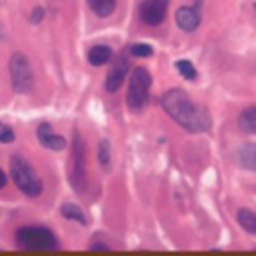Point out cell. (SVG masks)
<instances>
[{"label": "cell", "instance_id": "277c9868", "mask_svg": "<svg viewBox=\"0 0 256 256\" xmlns=\"http://www.w3.org/2000/svg\"><path fill=\"white\" fill-rule=\"evenodd\" d=\"M16 244L26 250H56V236L44 226H22L16 230Z\"/></svg>", "mask_w": 256, "mask_h": 256}, {"label": "cell", "instance_id": "e0dca14e", "mask_svg": "<svg viewBox=\"0 0 256 256\" xmlns=\"http://www.w3.org/2000/svg\"><path fill=\"white\" fill-rule=\"evenodd\" d=\"M174 66H176V70L180 72L182 78H186V80H196L198 78V72H196V68L190 60H178Z\"/></svg>", "mask_w": 256, "mask_h": 256}, {"label": "cell", "instance_id": "6da1fadb", "mask_svg": "<svg viewBox=\"0 0 256 256\" xmlns=\"http://www.w3.org/2000/svg\"><path fill=\"white\" fill-rule=\"evenodd\" d=\"M162 108L164 112L184 130L188 132H206L212 126V118L210 112L202 106L190 100V96L180 90V88H172L168 92H164L162 96Z\"/></svg>", "mask_w": 256, "mask_h": 256}, {"label": "cell", "instance_id": "9a60e30c", "mask_svg": "<svg viewBox=\"0 0 256 256\" xmlns=\"http://www.w3.org/2000/svg\"><path fill=\"white\" fill-rule=\"evenodd\" d=\"M60 214H62L64 218H68V220H74V222L82 224V226H86V224H88V220H86L84 212L80 210V206H76V204H72V202L62 204V206H60Z\"/></svg>", "mask_w": 256, "mask_h": 256}, {"label": "cell", "instance_id": "3957f363", "mask_svg": "<svg viewBox=\"0 0 256 256\" xmlns=\"http://www.w3.org/2000/svg\"><path fill=\"white\" fill-rule=\"evenodd\" d=\"M10 178L14 180L16 188L22 190L26 196L36 198L42 194V180L34 172V168L20 156L10 158Z\"/></svg>", "mask_w": 256, "mask_h": 256}, {"label": "cell", "instance_id": "cb8c5ba5", "mask_svg": "<svg viewBox=\"0 0 256 256\" xmlns=\"http://www.w3.org/2000/svg\"><path fill=\"white\" fill-rule=\"evenodd\" d=\"M254 10H256V4H254Z\"/></svg>", "mask_w": 256, "mask_h": 256}, {"label": "cell", "instance_id": "ffe728a7", "mask_svg": "<svg viewBox=\"0 0 256 256\" xmlns=\"http://www.w3.org/2000/svg\"><path fill=\"white\" fill-rule=\"evenodd\" d=\"M12 140H14V130H12L10 126H6L4 122H0V142L8 144V142H12Z\"/></svg>", "mask_w": 256, "mask_h": 256}, {"label": "cell", "instance_id": "5b68a950", "mask_svg": "<svg viewBox=\"0 0 256 256\" xmlns=\"http://www.w3.org/2000/svg\"><path fill=\"white\" fill-rule=\"evenodd\" d=\"M10 82H12L14 92H18V94H26L32 90L34 74L28 64V58L22 52L12 54V58H10Z\"/></svg>", "mask_w": 256, "mask_h": 256}, {"label": "cell", "instance_id": "603a6c76", "mask_svg": "<svg viewBox=\"0 0 256 256\" xmlns=\"http://www.w3.org/2000/svg\"><path fill=\"white\" fill-rule=\"evenodd\" d=\"M4 184H6V176H4V172L0 170V188H4Z\"/></svg>", "mask_w": 256, "mask_h": 256}, {"label": "cell", "instance_id": "7402d4cb", "mask_svg": "<svg viewBox=\"0 0 256 256\" xmlns=\"http://www.w3.org/2000/svg\"><path fill=\"white\" fill-rule=\"evenodd\" d=\"M108 246H104V244H92L90 246V250H106Z\"/></svg>", "mask_w": 256, "mask_h": 256}, {"label": "cell", "instance_id": "7c38bea8", "mask_svg": "<svg viewBox=\"0 0 256 256\" xmlns=\"http://www.w3.org/2000/svg\"><path fill=\"white\" fill-rule=\"evenodd\" d=\"M110 58H112V50H110L108 46H104V44L92 46V48L88 50V62H90L92 66H102V64H106V62H110Z\"/></svg>", "mask_w": 256, "mask_h": 256}, {"label": "cell", "instance_id": "7a4b0ae2", "mask_svg": "<svg viewBox=\"0 0 256 256\" xmlns=\"http://www.w3.org/2000/svg\"><path fill=\"white\" fill-rule=\"evenodd\" d=\"M150 86H152V76L146 68L136 66L130 72V82H128V92H126V104L132 112H140L148 104L150 96Z\"/></svg>", "mask_w": 256, "mask_h": 256}, {"label": "cell", "instance_id": "4fadbf2b", "mask_svg": "<svg viewBox=\"0 0 256 256\" xmlns=\"http://www.w3.org/2000/svg\"><path fill=\"white\" fill-rule=\"evenodd\" d=\"M238 126H240V130H244L248 134H256V106H248L240 112Z\"/></svg>", "mask_w": 256, "mask_h": 256}, {"label": "cell", "instance_id": "8992f818", "mask_svg": "<svg viewBox=\"0 0 256 256\" xmlns=\"http://www.w3.org/2000/svg\"><path fill=\"white\" fill-rule=\"evenodd\" d=\"M72 170H70V182L74 190L82 192L86 188V146L78 132H74V144H72Z\"/></svg>", "mask_w": 256, "mask_h": 256}, {"label": "cell", "instance_id": "ac0fdd59", "mask_svg": "<svg viewBox=\"0 0 256 256\" xmlns=\"http://www.w3.org/2000/svg\"><path fill=\"white\" fill-rule=\"evenodd\" d=\"M98 162H100V166H102L104 170L110 168L112 152H110V144H108V140H100V144H98Z\"/></svg>", "mask_w": 256, "mask_h": 256}, {"label": "cell", "instance_id": "52a82bcc", "mask_svg": "<svg viewBox=\"0 0 256 256\" xmlns=\"http://www.w3.org/2000/svg\"><path fill=\"white\" fill-rule=\"evenodd\" d=\"M170 0H142L140 2V18L148 26H158L166 18Z\"/></svg>", "mask_w": 256, "mask_h": 256}, {"label": "cell", "instance_id": "9c48e42d", "mask_svg": "<svg viewBox=\"0 0 256 256\" xmlns=\"http://www.w3.org/2000/svg\"><path fill=\"white\" fill-rule=\"evenodd\" d=\"M176 24L184 32H194L200 26V12L196 6H180L176 10Z\"/></svg>", "mask_w": 256, "mask_h": 256}, {"label": "cell", "instance_id": "2e32d148", "mask_svg": "<svg viewBox=\"0 0 256 256\" xmlns=\"http://www.w3.org/2000/svg\"><path fill=\"white\" fill-rule=\"evenodd\" d=\"M86 2H88L90 10L100 18L110 16L114 12V8H116V0H86Z\"/></svg>", "mask_w": 256, "mask_h": 256}, {"label": "cell", "instance_id": "d6986e66", "mask_svg": "<svg viewBox=\"0 0 256 256\" xmlns=\"http://www.w3.org/2000/svg\"><path fill=\"white\" fill-rule=\"evenodd\" d=\"M152 52H154V48L150 44H134L130 48V54L136 58H148V56H152Z\"/></svg>", "mask_w": 256, "mask_h": 256}, {"label": "cell", "instance_id": "8fae6325", "mask_svg": "<svg viewBox=\"0 0 256 256\" xmlns=\"http://www.w3.org/2000/svg\"><path fill=\"white\" fill-rule=\"evenodd\" d=\"M238 164L248 170H256V144H240L234 152Z\"/></svg>", "mask_w": 256, "mask_h": 256}, {"label": "cell", "instance_id": "30bf717a", "mask_svg": "<svg viewBox=\"0 0 256 256\" xmlns=\"http://www.w3.org/2000/svg\"><path fill=\"white\" fill-rule=\"evenodd\" d=\"M38 140H40L42 146H46L50 150H64V146H66L64 136L54 134L52 128H50V124H40L38 126Z\"/></svg>", "mask_w": 256, "mask_h": 256}, {"label": "cell", "instance_id": "ba28073f", "mask_svg": "<svg viewBox=\"0 0 256 256\" xmlns=\"http://www.w3.org/2000/svg\"><path fill=\"white\" fill-rule=\"evenodd\" d=\"M128 68H130V62H128V58L124 54H120V56L114 58L112 68H110V72L106 76V90L108 92H116L122 86V82L126 80Z\"/></svg>", "mask_w": 256, "mask_h": 256}, {"label": "cell", "instance_id": "44dd1931", "mask_svg": "<svg viewBox=\"0 0 256 256\" xmlns=\"http://www.w3.org/2000/svg\"><path fill=\"white\" fill-rule=\"evenodd\" d=\"M42 16H44V10H42V8H34V10H32V14H30V22L38 24V22L42 20Z\"/></svg>", "mask_w": 256, "mask_h": 256}, {"label": "cell", "instance_id": "5bb4252c", "mask_svg": "<svg viewBox=\"0 0 256 256\" xmlns=\"http://www.w3.org/2000/svg\"><path fill=\"white\" fill-rule=\"evenodd\" d=\"M236 220L238 224L248 232V234H254L256 236V212L248 210V208H240L238 214H236Z\"/></svg>", "mask_w": 256, "mask_h": 256}]
</instances>
